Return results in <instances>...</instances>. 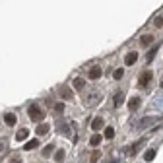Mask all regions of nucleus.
Wrapping results in <instances>:
<instances>
[{
  "label": "nucleus",
  "mask_w": 163,
  "mask_h": 163,
  "mask_svg": "<svg viewBox=\"0 0 163 163\" xmlns=\"http://www.w3.org/2000/svg\"><path fill=\"white\" fill-rule=\"evenodd\" d=\"M74 88H76V89H84V88H85V80L76 78V80H74Z\"/></svg>",
  "instance_id": "14"
},
{
  "label": "nucleus",
  "mask_w": 163,
  "mask_h": 163,
  "mask_svg": "<svg viewBox=\"0 0 163 163\" xmlns=\"http://www.w3.org/2000/svg\"><path fill=\"white\" fill-rule=\"evenodd\" d=\"M115 138V128L113 126H107L105 128V140H113Z\"/></svg>",
  "instance_id": "13"
},
{
  "label": "nucleus",
  "mask_w": 163,
  "mask_h": 163,
  "mask_svg": "<svg viewBox=\"0 0 163 163\" xmlns=\"http://www.w3.org/2000/svg\"><path fill=\"white\" fill-rule=\"evenodd\" d=\"M136 60H138V52H128V55L124 56V64H126V66L136 64Z\"/></svg>",
  "instance_id": "4"
},
{
  "label": "nucleus",
  "mask_w": 163,
  "mask_h": 163,
  "mask_svg": "<svg viewBox=\"0 0 163 163\" xmlns=\"http://www.w3.org/2000/svg\"><path fill=\"white\" fill-rule=\"evenodd\" d=\"M25 138H29V130L27 128H19V130L16 132V140H18V142H23Z\"/></svg>",
  "instance_id": "5"
},
{
  "label": "nucleus",
  "mask_w": 163,
  "mask_h": 163,
  "mask_svg": "<svg viewBox=\"0 0 163 163\" xmlns=\"http://www.w3.org/2000/svg\"><path fill=\"white\" fill-rule=\"evenodd\" d=\"M12 163H22V159H19L18 155H16V157H12Z\"/></svg>",
  "instance_id": "26"
},
{
  "label": "nucleus",
  "mask_w": 163,
  "mask_h": 163,
  "mask_svg": "<svg viewBox=\"0 0 163 163\" xmlns=\"http://www.w3.org/2000/svg\"><path fill=\"white\" fill-rule=\"evenodd\" d=\"M60 97H62V99H72V93H70L68 88H64V89L60 91Z\"/></svg>",
  "instance_id": "20"
},
{
  "label": "nucleus",
  "mask_w": 163,
  "mask_h": 163,
  "mask_svg": "<svg viewBox=\"0 0 163 163\" xmlns=\"http://www.w3.org/2000/svg\"><path fill=\"white\" fill-rule=\"evenodd\" d=\"M0 157H2V154H0Z\"/></svg>",
  "instance_id": "29"
},
{
  "label": "nucleus",
  "mask_w": 163,
  "mask_h": 163,
  "mask_svg": "<svg viewBox=\"0 0 163 163\" xmlns=\"http://www.w3.org/2000/svg\"><path fill=\"white\" fill-rule=\"evenodd\" d=\"M27 115H29V118L35 121V122H41L43 118H45V111H43L41 107H37V105H31V107L27 109Z\"/></svg>",
  "instance_id": "1"
},
{
  "label": "nucleus",
  "mask_w": 163,
  "mask_h": 163,
  "mask_svg": "<svg viewBox=\"0 0 163 163\" xmlns=\"http://www.w3.org/2000/svg\"><path fill=\"white\" fill-rule=\"evenodd\" d=\"M91 128H93L95 132H97V130H101V128H103V118H101V116H95V118H93V122H91Z\"/></svg>",
  "instance_id": "8"
},
{
  "label": "nucleus",
  "mask_w": 163,
  "mask_h": 163,
  "mask_svg": "<svg viewBox=\"0 0 163 163\" xmlns=\"http://www.w3.org/2000/svg\"><path fill=\"white\" fill-rule=\"evenodd\" d=\"M122 101H124V91L115 93V97H113V105H115V107H121Z\"/></svg>",
  "instance_id": "6"
},
{
  "label": "nucleus",
  "mask_w": 163,
  "mask_h": 163,
  "mask_svg": "<svg viewBox=\"0 0 163 163\" xmlns=\"http://www.w3.org/2000/svg\"><path fill=\"white\" fill-rule=\"evenodd\" d=\"M107 163H118V161H116V159H109Z\"/></svg>",
  "instance_id": "27"
},
{
  "label": "nucleus",
  "mask_w": 163,
  "mask_h": 163,
  "mask_svg": "<svg viewBox=\"0 0 163 163\" xmlns=\"http://www.w3.org/2000/svg\"><path fill=\"white\" fill-rule=\"evenodd\" d=\"M101 72H103V70H101V66H91V70H89V78H91V80H99V78H101Z\"/></svg>",
  "instance_id": "3"
},
{
  "label": "nucleus",
  "mask_w": 163,
  "mask_h": 163,
  "mask_svg": "<svg viewBox=\"0 0 163 163\" xmlns=\"http://www.w3.org/2000/svg\"><path fill=\"white\" fill-rule=\"evenodd\" d=\"M55 161L56 163H62V161H64V152H62V149H58V152L55 154Z\"/></svg>",
  "instance_id": "17"
},
{
  "label": "nucleus",
  "mask_w": 163,
  "mask_h": 163,
  "mask_svg": "<svg viewBox=\"0 0 163 163\" xmlns=\"http://www.w3.org/2000/svg\"><path fill=\"white\" fill-rule=\"evenodd\" d=\"M101 140H103V136H99V134H93V136H91V140H89V144H91L93 148H97V146L101 144Z\"/></svg>",
  "instance_id": "11"
},
{
  "label": "nucleus",
  "mask_w": 163,
  "mask_h": 163,
  "mask_svg": "<svg viewBox=\"0 0 163 163\" xmlns=\"http://www.w3.org/2000/svg\"><path fill=\"white\" fill-rule=\"evenodd\" d=\"M154 157H155V149H146V154H144V159H146V161H152Z\"/></svg>",
  "instance_id": "16"
},
{
  "label": "nucleus",
  "mask_w": 163,
  "mask_h": 163,
  "mask_svg": "<svg viewBox=\"0 0 163 163\" xmlns=\"http://www.w3.org/2000/svg\"><path fill=\"white\" fill-rule=\"evenodd\" d=\"M154 25L155 27H163V16H157V18L154 19Z\"/></svg>",
  "instance_id": "22"
},
{
  "label": "nucleus",
  "mask_w": 163,
  "mask_h": 163,
  "mask_svg": "<svg viewBox=\"0 0 163 163\" xmlns=\"http://www.w3.org/2000/svg\"><path fill=\"white\" fill-rule=\"evenodd\" d=\"M97 101H99V91H97V89H95V91H93L91 95H89L88 103H89V105H95V103H97Z\"/></svg>",
  "instance_id": "12"
},
{
  "label": "nucleus",
  "mask_w": 163,
  "mask_h": 163,
  "mask_svg": "<svg viewBox=\"0 0 163 163\" xmlns=\"http://www.w3.org/2000/svg\"><path fill=\"white\" fill-rule=\"evenodd\" d=\"M122 76H124V70H122V68H116L115 72H113V78H115V80H121Z\"/></svg>",
  "instance_id": "18"
},
{
  "label": "nucleus",
  "mask_w": 163,
  "mask_h": 163,
  "mask_svg": "<svg viewBox=\"0 0 163 163\" xmlns=\"http://www.w3.org/2000/svg\"><path fill=\"white\" fill-rule=\"evenodd\" d=\"M140 43H142L144 47H148L149 43H154V35H149V33L148 35H142V37H140Z\"/></svg>",
  "instance_id": "10"
},
{
  "label": "nucleus",
  "mask_w": 163,
  "mask_h": 163,
  "mask_svg": "<svg viewBox=\"0 0 163 163\" xmlns=\"http://www.w3.org/2000/svg\"><path fill=\"white\" fill-rule=\"evenodd\" d=\"M55 111L56 113H62V111H64V103H56V105H55Z\"/></svg>",
  "instance_id": "24"
},
{
  "label": "nucleus",
  "mask_w": 163,
  "mask_h": 163,
  "mask_svg": "<svg viewBox=\"0 0 163 163\" xmlns=\"http://www.w3.org/2000/svg\"><path fill=\"white\" fill-rule=\"evenodd\" d=\"M157 49H159V47H157V45H155V47H154V49H152V51H149V52H148V60H152V58H154V56H155V52H157Z\"/></svg>",
  "instance_id": "23"
},
{
  "label": "nucleus",
  "mask_w": 163,
  "mask_h": 163,
  "mask_svg": "<svg viewBox=\"0 0 163 163\" xmlns=\"http://www.w3.org/2000/svg\"><path fill=\"white\" fill-rule=\"evenodd\" d=\"M152 76H154L152 72H142V74H140V82H138L140 88H146V85L152 82Z\"/></svg>",
  "instance_id": "2"
},
{
  "label": "nucleus",
  "mask_w": 163,
  "mask_h": 163,
  "mask_svg": "<svg viewBox=\"0 0 163 163\" xmlns=\"http://www.w3.org/2000/svg\"><path fill=\"white\" fill-rule=\"evenodd\" d=\"M47 132H49V124H39L37 126V134L39 136H45Z\"/></svg>",
  "instance_id": "15"
},
{
  "label": "nucleus",
  "mask_w": 163,
  "mask_h": 163,
  "mask_svg": "<svg viewBox=\"0 0 163 163\" xmlns=\"http://www.w3.org/2000/svg\"><path fill=\"white\" fill-rule=\"evenodd\" d=\"M161 88H163V82H161Z\"/></svg>",
  "instance_id": "28"
},
{
  "label": "nucleus",
  "mask_w": 163,
  "mask_h": 163,
  "mask_svg": "<svg viewBox=\"0 0 163 163\" xmlns=\"http://www.w3.org/2000/svg\"><path fill=\"white\" fill-rule=\"evenodd\" d=\"M52 149H55V146H52V144L45 146V149H43V155H45V157H47V155H51V152H52Z\"/></svg>",
  "instance_id": "21"
},
{
  "label": "nucleus",
  "mask_w": 163,
  "mask_h": 163,
  "mask_svg": "<svg viewBox=\"0 0 163 163\" xmlns=\"http://www.w3.org/2000/svg\"><path fill=\"white\" fill-rule=\"evenodd\" d=\"M37 144H39L37 140H29L27 144H25V149H27V152H29V149H35V148H37Z\"/></svg>",
  "instance_id": "19"
},
{
  "label": "nucleus",
  "mask_w": 163,
  "mask_h": 163,
  "mask_svg": "<svg viewBox=\"0 0 163 163\" xmlns=\"http://www.w3.org/2000/svg\"><path fill=\"white\" fill-rule=\"evenodd\" d=\"M140 97H132L130 101H128V109H130V111H136V109H140Z\"/></svg>",
  "instance_id": "9"
},
{
  "label": "nucleus",
  "mask_w": 163,
  "mask_h": 163,
  "mask_svg": "<svg viewBox=\"0 0 163 163\" xmlns=\"http://www.w3.org/2000/svg\"><path fill=\"white\" fill-rule=\"evenodd\" d=\"M16 121H18V116H16L14 113H6V115H4V122H6L8 126H14Z\"/></svg>",
  "instance_id": "7"
},
{
  "label": "nucleus",
  "mask_w": 163,
  "mask_h": 163,
  "mask_svg": "<svg viewBox=\"0 0 163 163\" xmlns=\"http://www.w3.org/2000/svg\"><path fill=\"white\" fill-rule=\"evenodd\" d=\"M97 159H99V152H93V157H91V161L95 163V161H97Z\"/></svg>",
  "instance_id": "25"
}]
</instances>
